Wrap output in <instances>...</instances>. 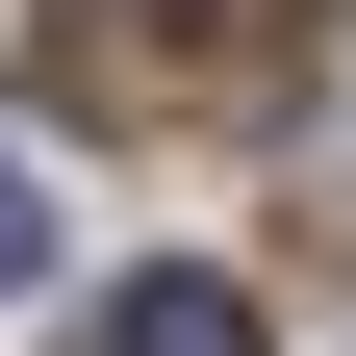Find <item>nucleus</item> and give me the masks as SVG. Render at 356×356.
<instances>
[{
	"mask_svg": "<svg viewBox=\"0 0 356 356\" xmlns=\"http://www.w3.org/2000/svg\"><path fill=\"white\" fill-rule=\"evenodd\" d=\"M76 356H254V280L153 254V280H102V305H76Z\"/></svg>",
	"mask_w": 356,
	"mask_h": 356,
	"instance_id": "nucleus-2",
	"label": "nucleus"
},
{
	"mask_svg": "<svg viewBox=\"0 0 356 356\" xmlns=\"http://www.w3.org/2000/svg\"><path fill=\"white\" fill-rule=\"evenodd\" d=\"M26 280H51V178L0 153V305H26Z\"/></svg>",
	"mask_w": 356,
	"mask_h": 356,
	"instance_id": "nucleus-3",
	"label": "nucleus"
},
{
	"mask_svg": "<svg viewBox=\"0 0 356 356\" xmlns=\"http://www.w3.org/2000/svg\"><path fill=\"white\" fill-rule=\"evenodd\" d=\"M305 26L331 0H51V102L76 127H229L305 76Z\"/></svg>",
	"mask_w": 356,
	"mask_h": 356,
	"instance_id": "nucleus-1",
	"label": "nucleus"
}]
</instances>
